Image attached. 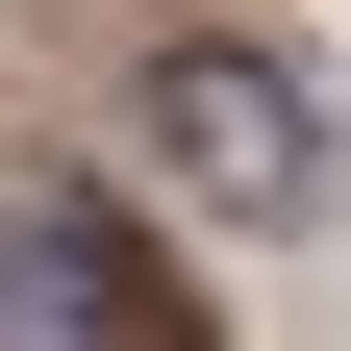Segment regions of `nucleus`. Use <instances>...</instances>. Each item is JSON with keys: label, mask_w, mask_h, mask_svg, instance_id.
Masks as SVG:
<instances>
[{"label": "nucleus", "mask_w": 351, "mask_h": 351, "mask_svg": "<svg viewBox=\"0 0 351 351\" xmlns=\"http://www.w3.org/2000/svg\"><path fill=\"white\" fill-rule=\"evenodd\" d=\"M151 151H176V201H226V226H301V201H326V101H301L276 51H201V25L151 51Z\"/></svg>", "instance_id": "nucleus-1"}, {"label": "nucleus", "mask_w": 351, "mask_h": 351, "mask_svg": "<svg viewBox=\"0 0 351 351\" xmlns=\"http://www.w3.org/2000/svg\"><path fill=\"white\" fill-rule=\"evenodd\" d=\"M75 326H151V276L101 251V201H75V176L0 151V351H75Z\"/></svg>", "instance_id": "nucleus-2"}]
</instances>
